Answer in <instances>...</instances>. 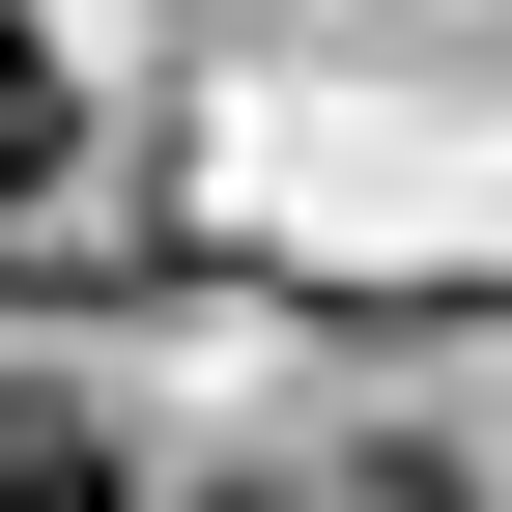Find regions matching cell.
Segmentation results:
<instances>
[{"label": "cell", "mask_w": 512, "mask_h": 512, "mask_svg": "<svg viewBox=\"0 0 512 512\" xmlns=\"http://www.w3.org/2000/svg\"><path fill=\"white\" fill-rule=\"evenodd\" d=\"M0 512H143V456H114L86 399H0Z\"/></svg>", "instance_id": "obj_1"}, {"label": "cell", "mask_w": 512, "mask_h": 512, "mask_svg": "<svg viewBox=\"0 0 512 512\" xmlns=\"http://www.w3.org/2000/svg\"><path fill=\"white\" fill-rule=\"evenodd\" d=\"M57 171V57H29V0H0V200Z\"/></svg>", "instance_id": "obj_2"}, {"label": "cell", "mask_w": 512, "mask_h": 512, "mask_svg": "<svg viewBox=\"0 0 512 512\" xmlns=\"http://www.w3.org/2000/svg\"><path fill=\"white\" fill-rule=\"evenodd\" d=\"M285 512H456V484H399V456H370V484H285Z\"/></svg>", "instance_id": "obj_3"}]
</instances>
